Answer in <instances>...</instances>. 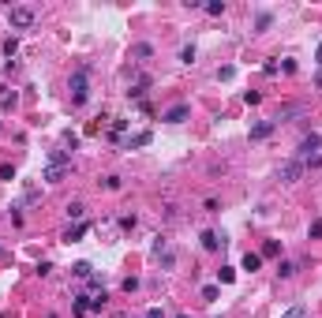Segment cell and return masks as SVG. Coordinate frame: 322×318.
<instances>
[{"label": "cell", "instance_id": "obj_1", "mask_svg": "<svg viewBox=\"0 0 322 318\" xmlns=\"http://www.w3.org/2000/svg\"><path fill=\"white\" fill-rule=\"evenodd\" d=\"M68 90H71V105H87L90 101V67L79 64L68 79Z\"/></svg>", "mask_w": 322, "mask_h": 318}, {"label": "cell", "instance_id": "obj_2", "mask_svg": "<svg viewBox=\"0 0 322 318\" xmlns=\"http://www.w3.org/2000/svg\"><path fill=\"white\" fill-rule=\"evenodd\" d=\"M34 19H37V15H34V8H26V4H15L12 12H8V23H12L15 30H30Z\"/></svg>", "mask_w": 322, "mask_h": 318}, {"label": "cell", "instance_id": "obj_3", "mask_svg": "<svg viewBox=\"0 0 322 318\" xmlns=\"http://www.w3.org/2000/svg\"><path fill=\"white\" fill-rule=\"evenodd\" d=\"M304 172H307V165L300 157H292V161H285V165L277 169V180L281 184H296V180H304Z\"/></svg>", "mask_w": 322, "mask_h": 318}, {"label": "cell", "instance_id": "obj_4", "mask_svg": "<svg viewBox=\"0 0 322 318\" xmlns=\"http://www.w3.org/2000/svg\"><path fill=\"white\" fill-rule=\"evenodd\" d=\"M318 150H322V135H315V131H311V135H304V142H300L296 157H300V161H311Z\"/></svg>", "mask_w": 322, "mask_h": 318}, {"label": "cell", "instance_id": "obj_5", "mask_svg": "<svg viewBox=\"0 0 322 318\" xmlns=\"http://www.w3.org/2000/svg\"><path fill=\"white\" fill-rule=\"evenodd\" d=\"M187 116H191V105H187V101H180V105H173V109L161 112V120H165V124H184Z\"/></svg>", "mask_w": 322, "mask_h": 318}, {"label": "cell", "instance_id": "obj_6", "mask_svg": "<svg viewBox=\"0 0 322 318\" xmlns=\"http://www.w3.org/2000/svg\"><path fill=\"white\" fill-rule=\"evenodd\" d=\"M150 142H154V131H135L131 139L120 142V146H124V150H139V146H150Z\"/></svg>", "mask_w": 322, "mask_h": 318}, {"label": "cell", "instance_id": "obj_7", "mask_svg": "<svg viewBox=\"0 0 322 318\" xmlns=\"http://www.w3.org/2000/svg\"><path fill=\"white\" fill-rule=\"evenodd\" d=\"M90 228H94V225H90V221H79V225H71V228H68V232H64L60 240H64V244H79V240H83V236H87V232H90Z\"/></svg>", "mask_w": 322, "mask_h": 318}, {"label": "cell", "instance_id": "obj_8", "mask_svg": "<svg viewBox=\"0 0 322 318\" xmlns=\"http://www.w3.org/2000/svg\"><path fill=\"white\" fill-rule=\"evenodd\" d=\"M198 240H203L206 251H221V247H225V236L214 232V228H203V236H198Z\"/></svg>", "mask_w": 322, "mask_h": 318}, {"label": "cell", "instance_id": "obj_9", "mask_svg": "<svg viewBox=\"0 0 322 318\" xmlns=\"http://www.w3.org/2000/svg\"><path fill=\"white\" fill-rule=\"evenodd\" d=\"M273 131H277V120H262V124H255V128H251V142H262V139H270Z\"/></svg>", "mask_w": 322, "mask_h": 318}, {"label": "cell", "instance_id": "obj_10", "mask_svg": "<svg viewBox=\"0 0 322 318\" xmlns=\"http://www.w3.org/2000/svg\"><path fill=\"white\" fill-rule=\"evenodd\" d=\"M68 165H45V172H42V180H45V184H60V180L64 176H68Z\"/></svg>", "mask_w": 322, "mask_h": 318}, {"label": "cell", "instance_id": "obj_11", "mask_svg": "<svg viewBox=\"0 0 322 318\" xmlns=\"http://www.w3.org/2000/svg\"><path fill=\"white\" fill-rule=\"evenodd\" d=\"M131 56H135L139 64H146L150 56H154V45H150V42H139V45H131Z\"/></svg>", "mask_w": 322, "mask_h": 318}, {"label": "cell", "instance_id": "obj_12", "mask_svg": "<svg viewBox=\"0 0 322 318\" xmlns=\"http://www.w3.org/2000/svg\"><path fill=\"white\" fill-rule=\"evenodd\" d=\"M150 90V75H143V79H139V83H131L128 86V98H139V101H143V94Z\"/></svg>", "mask_w": 322, "mask_h": 318}, {"label": "cell", "instance_id": "obj_13", "mask_svg": "<svg viewBox=\"0 0 322 318\" xmlns=\"http://www.w3.org/2000/svg\"><path fill=\"white\" fill-rule=\"evenodd\" d=\"M71 273H75V277H79V281H90V277H94V266L87 262V258H79V262H75V266H71Z\"/></svg>", "mask_w": 322, "mask_h": 318}, {"label": "cell", "instance_id": "obj_14", "mask_svg": "<svg viewBox=\"0 0 322 318\" xmlns=\"http://www.w3.org/2000/svg\"><path fill=\"white\" fill-rule=\"evenodd\" d=\"M259 266H262V255L259 251H248V255H244V262H240V269H248V273H255Z\"/></svg>", "mask_w": 322, "mask_h": 318}, {"label": "cell", "instance_id": "obj_15", "mask_svg": "<svg viewBox=\"0 0 322 318\" xmlns=\"http://www.w3.org/2000/svg\"><path fill=\"white\" fill-rule=\"evenodd\" d=\"M64 214H68V221H75V225H79L83 214H87V206H83V202H68V206H64Z\"/></svg>", "mask_w": 322, "mask_h": 318}, {"label": "cell", "instance_id": "obj_16", "mask_svg": "<svg viewBox=\"0 0 322 318\" xmlns=\"http://www.w3.org/2000/svg\"><path fill=\"white\" fill-rule=\"evenodd\" d=\"M128 131V120L124 116H112V128H109V139H120V135Z\"/></svg>", "mask_w": 322, "mask_h": 318}, {"label": "cell", "instance_id": "obj_17", "mask_svg": "<svg viewBox=\"0 0 322 318\" xmlns=\"http://www.w3.org/2000/svg\"><path fill=\"white\" fill-rule=\"evenodd\" d=\"M236 281V269L232 266H221V269H217V285H232Z\"/></svg>", "mask_w": 322, "mask_h": 318}, {"label": "cell", "instance_id": "obj_18", "mask_svg": "<svg viewBox=\"0 0 322 318\" xmlns=\"http://www.w3.org/2000/svg\"><path fill=\"white\" fill-rule=\"evenodd\" d=\"M71 311H75V314H79V318H83V314H87V311H90V296H75V303H71Z\"/></svg>", "mask_w": 322, "mask_h": 318}, {"label": "cell", "instance_id": "obj_19", "mask_svg": "<svg viewBox=\"0 0 322 318\" xmlns=\"http://www.w3.org/2000/svg\"><path fill=\"white\" fill-rule=\"evenodd\" d=\"M101 187H105V191H120V187H124V180H120L116 172H109V176L101 180Z\"/></svg>", "mask_w": 322, "mask_h": 318}, {"label": "cell", "instance_id": "obj_20", "mask_svg": "<svg viewBox=\"0 0 322 318\" xmlns=\"http://www.w3.org/2000/svg\"><path fill=\"white\" fill-rule=\"evenodd\" d=\"M259 255H262V258H273V255H281V244H277V240H266Z\"/></svg>", "mask_w": 322, "mask_h": 318}, {"label": "cell", "instance_id": "obj_21", "mask_svg": "<svg viewBox=\"0 0 322 318\" xmlns=\"http://www.w3.org/2000/svg\"><path fill=\"white\" fill-rule=\"evenodd\" d=\"M296 262H277V277H285V281H289V277H296Z\"/></svg>", "mask_w": 322, "mask_h": 318}, {"label": "cell", "instance_id": "obj_22", "mask_svg": "<svg viewBox=\"0 0 322 318\" xmlns=\"http://www.w3.org/2000/svg\"><path fill=\"white\" fill-rule=\"evenodd\" d=\"M281 318H307V307H304V303H292V307H289V311L281 314Z\"/></svg>", "mask_w": 322, "mask_h": 318}, {"label": "cell", "instance_id": "obj_23", "mask_svg": "<svg viewBox=\"0 0 322 318\" xmlns=\"http://www.w3.org/2000/svg\"><path fill=\"white\" fill-rule=\"evenodd\" d=\"M105 300H109L105 288H101V292H94V296H90V311H101V307H105Z\"/></svg>", "mask_w": 322, "mask_h": 318}, {"label": "cell", "instance_id": "obj_24", "mask_svg": "<svg viewBox=\"0 0 322 318\" xmlns=\"http://www.w3.org/2000/svg\"><path fill=\"white\" fill-rule=\"evenodd\" d=\"M270 23H273V15H270V12H259V15H255V30H266Z\"/></svg>", "mask_w": 322, "mask_h": 318}, {"label": "cell", "instance_id": "obj_25", "mask_svg": "<svg viewBox=\"0 0 322 318\" xmlns=\"http://www.w3.org/2000/svg\"><path fill=\"white\" fill-rule=\"evenodd\" d=\"M307 240H322V217L311 221V228H307Z\"/></svg>", "mask_w": 322, "mask_h": 318}, {"label": "cell", "instance_id": "obj_26", "mask_svg": "<svg viewBox=\"0 0 322 318\" xmlns=\"http://www.w3.org/2000/svg\"><path fill=\"white\" fill-rule=\"evenodd\" d=\"M206 15H225V0H210V4H206Z\"/></svg>", "mask_w": 322, "mask_h": 318}, {"label": "cell", "instance_id": "obj_27", "mask_svg": "<svg viewBox=\"0 0 322 318\" xmlns=\"http://www.w3.org/2000/svg\"><path fill=\"white\" fill-rule=\"evenodd\" d=\"M180 64H195V45H184V49H180Z\"/></svg>", "mask_w": 322, "mask_h": 318}, {"label": "cell", "instance_id": "obj_28", "mask_svg": "<svg viewBox=\"0 0 322 318\" xmlns=\"http://www.w3.org/2000/svg\"><path fill=\"white\" fill-rule=\"evenodd\" d=\"M217 296H221V288H217V285H203V300H217Z\"/></svg>", "mask_w": 322, "mask_h": 318}, {"label": "cell", "instance_id": "obj_29", "mask_svg": "<svg viewBox=\"0 0 322 318\" xmlns=\"http://www.w3.org/2000/svg\"><path fill=\"white\" fill-rule=\"evenodd\" d=\"M154 255H165L169 251V244H165V236H154V247H150Z\"/></svg>", "mask_w": 322, "mask_h": 318}, {"label": "cell", "instance_id": "obj_30", "mask_svg": "<svg viewBox=\"0 0 322 318\" xmlns=\"http://www.w3.org/2000/svg\"><path fill=\"white\" fill-rule=\"evenodd\" d=\"M244 101H248V105H259L262 94H259V90H244Z\"/></svg>", "mask_w": 322, "mask_h": 318}, {"label": "cell", "instance_id": "obj_31", "mask_svg": "<svg viewBox=\"0 0 322 318\" xmlns=\"http://www.w3.org/2000/svg\"><path fill=\"white\" fill-rule=\"evenodd\" d=\"M135 221H139L135 214H124V217H120V228H128V232H131V228H135Z\"/></svg>", "mask_w": 322, "mask_h": 318}, {"label": "cell", "instance_id": "obj_32", "mask_svg": "<svg viewBox=\"0 0 322 318\" xmlns=\"http://www.w3.org/2000/svg\"><path fill=\"white\" fill-rule=\"evenodd\" d=\"M19 53V42H15V37H8V42H4V56H15Z\"/></svg>", "mask_w": 322, "mask_h": 318}, {"label": "cell", "instance_id": "obj_33", "mask_svg": "<svg viewBox=\"0 0 322 318\" xmlns=\"http://www.w3.org/2000/svg\"><path fill=\"white\" fill-rule=\"evenodd\" d=\"M232 75H236V67H217V79H221V83H229Z\"/></svg>", "mask_w": 322, "mask_h": 318}, {"label": "cell", "instance_id": "obj_34", "mask_svg": "<svg viewBox=\"0 0 322 318\" xmlns=\"http://www.w3.org/2000/svg\"><path fill=\"white\" fill-rule=\"evenodd\" d=\"M64 146L75 150V146H79V135H75V131H64Z\"/></svg>", "mask_w": 322, "mask_h": 318}, {"label": "cell", "instance_id": "obj_35", "mask_svg": "<svg viewBox=\"0 0 322 318\" xmlns=\"http://www.w3.org/2000/svg\"><path fill=\"white\" fill-rule=\"evenodd\" d=\"M262 71H266V75H277L281 64H277V60H266V64H262Z\"/></svg>", "mask_w": 322, "mask_h": 318}, {"label": "cell", "instance_id": "obj_36", "mask_svg": "<svg viewBox=\"0 0 322 318\" xmlns=\"http://www.w3.org/2000/svg\"><path fill=\"white\" fill-rule=\"evenodd\" d=\"M53 273V262H37V277H49Z\"/></svg>", "mask_w": 322, "mask_h": 318}, {"label": "cell", "instance_id": "obj_37", "mask_svg": "<svg viewBox=\"0 0 322 318\" xmlns=\"http://www.w3.org/2000/svg\"><path fill=\"white\" fill-rule=\"evenodd\" d=\"M139 288V277H124V292H135Z\"/></svg>", "mask_w": 322, "mask_h": 318}, {"label": "cell", "instance_id": "obj_38", "mask_svg": "<svg viewBox=\"0 0 322 318\" xmlns=\"http://www.w3.org/2000/svg\"><path fill=\"white\" fill-rule=\"evenodd\" d=\"M146 318H165V314H161V307H150V311H146Z\"/></svg>", "mask_w": 322, "mask_h": 318}, {"label": "cell", "instance_id": "obj_39", "mask_svg": "<svg viewBox=\"0 0 322 318\" xmlns=\"http://www.w3.org/2000/svg\"><path fill=\"white\" fill-rule=\"evenodd\" d=\"M315 56H318V64H322V45H318V53H315Z\"/></svg>", "mask_w": 322, "mask_h": 318}, {"label": "cell", "instance_id": "obj_40", "mask_svg": "<svg viewBox=\"0 0 322 318\" xmlns=\"http://www.w3.org/2000/svg\"><path fill=\"white\" fill-rule=\"evenodd\" d=\"M4 255H8V251H4V247H0V258H4Z\"/></svg>", "mask_w": 322, "mask_h": 318}, {"label": "cell", "instance_id": "obj_41", "mask_svg": "<svg viewBox=\"0 0 322 318\" xmlns=\"http://www.w3.org/2000/svg\"><path fill=\"white\" fill-rule=\"evenodd\" d=\"M176 318H187V314H176Z\"/></svg>", "mask_w": 322, "mask_h": 318}, {"label": "cell", "instance_id": "obj_42", "mask_svg": "<svg viewBox=\"0 0 322 318\" xmlns=\"http://www.w3.org/2000/svg\"><path fill=\"white\" fill-rule=\"evenodd\" d=\"M0 318H4V314H0Z\"/></svg>", "mask_w": 322, "mask_h": 318}]
</instances>
